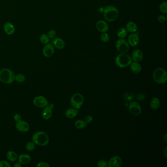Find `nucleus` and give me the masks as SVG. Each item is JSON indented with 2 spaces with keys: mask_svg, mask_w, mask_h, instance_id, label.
Instances as JSON below:
<instances>
[{
  "mask_svg": "<svg viewBox=\"0 0 167 167\" xmlns=\"http://www.w3.org/2000/svg\"><path fill=\"white\" fill-rule=\"evenodd\" d=\"M132 61L131 57L127 54H119L116 57L115 63L121 68H126L129 66Z\"/></svg>",
  "mask_w": 167,
  "mask_h": 167,
  "instance_id": "obj_4",
  "label": "nucleus"
},
{
  "mask_svg": "<svg viewBox=\"0 0 167 167\" xmlns=\"http://www.w3.org/2000/svg\"><path fill=\"white\" fill-rule=\"evenodd\" d=\"M122 165V160L119 156H115L111 158L107 163L108 167H121Z\"/></svg>",
  "mask_w": 167,
  "mask_h": 167,
  "instance_id": "obj_13",
  "label": "nucleus"
},
{
  "mask_svg": "<svg viewBox=\"0 0 167 167\" xmlns=\"http://www.w3.org/2000/svg\"><path fill=\"white\" fill-rule=\"evenodd\" d=\"M47 106H48L51 109H54V104H48Z\"/></svg>",
  "mask_w": 167,
  "mask_h": 167,
  "instance_id": "obj_42",
  "label": "nucleus"
},
{
  "mask_svg": "<svg viewBox=\"0 0 167 167\" xmlns=\"http://www.w3.org/2000/svg\"><path fill=\"white\" fill-rule=\"evenodd\" d=\"M16 128L18 131L21 132H26L29 131V123L25 121L21 120L17 121L16 124Z\"/></svg>",
  "mask_w": 167,
  "mask_h": 167,
  "instance_id": "obj_11",
  "label": "nucleus"
},
{
  "mask_svg": "<svg viewBox=\"0 0 167 167\" xmlns=\"http://www.w3.org/2000/svg\"><path fill=\"white\" fill-rule=\"evenodd\" d=\"M166 17L164 15H160L158 17V21L159 22L161 23L164 22L165 21H166Z\"/></svg>",
  "mask_w": 167,
  "mask_h": 167,
  "instance_id": "obj_37",
  "label": "nucleus"
},
{
  "mask_svg": "<svg viewBox=\"0 0 167 167\" xmlns=\"http://www.w3.org/2000/svg\"><path fill=\"white\" fill-rule=\"evenodd\" d=\"M134 95L131 93H126L124 95V99L127 101H132L134 99Z\"/></svg>",
  "mask_w": 167,
  "mask_h": 167,
  "instance_id": "obj_32",
  "label": "nucleus"
},
{
  "mask_svg": "<svg viewBox=\"0 0 167 167\" xmlns=\"http://www.w3.org/2000/svg\"><path fill=\"white\" fill-rule=\"evenodd\" d=\"M159 10L162 13L166 14L167 13V3L166 1H162L159 6Z\"/></svg>",
  "mask_w": 167,
  "mask_h": 167,
  "instance_id": "obj_29",
  "label": "nucleus"
},
{
  "mask_svg": "<svg viewBox=\"0 0 167 167\" xmlns=\"http://www.w3.org/2000/svg\"><path fill=\"white\" fill-rule=\"evenodd\" d=\"M97 166L99 167H107V162L104 160H99L97 163Z\"/></svg>",
  "mask_w": 167,
  "mask_h": 167,
  "instance_id": "obj_34",
  "label": "nucleus"
},
{
  "mask_svg": "<svg viewBox=\"0 0 167 167\" xmlns=\"http://www.w3.org/2000/svg\"><path fill=\"white\" fill-rule=\"evenodd\" d=\"M129 110L131 114L134 115H139L142 112L141 105L139 103L136 101H132L129 106Z\"/></svg>",
  "mask_w": 167,
  "mask_h": 167,
  "instance_id": "obj_8",
  "label": "nucleus"
},
{
  "mask_svg": "<svg viewBox=\"0 0 167 167\" xmlns=\"http://www.w3.org/2000/svg\"><path fill=\"white\" fill-rule=\"evenodd\" d=\"M96 28L99 32L104 33L109 30V26L105 21L99 20L96 24Z\"/></svg>",
  "mask_w": 167,
  "mask_h": 167,
  "instance_id": "obj_14",
  "label": "nucleus"
},
{
  "mask_svg": "<svg viewBox=\"0 0 167 167\" xmlns=\"http://www.w3.org/2000/svg\"><path fill=\"white\" fill-rule=\"evenodd\" d=\"M52 114H53V109H51L48 106H47L44 108L42 111V117L44 120H47L51 117Z\"/></svg>",
  "mask_w": 167,
  "mask_h": 167,
  "instance_id": "obj_19",
  "label": "nucleus"
},
{
  "mask_svg": "<svg viewBox=\"0 0 167 167\" xmlns=\"http://www.w3.org/2000/svg\"><path fill=\"white\" fill-rule=\"evenodd\" d=\"M15 73L8 68H4L0 70V81L6 84L13 83L15 81Z\"/></svg>",
  "mask_w": 167,
  "mask_h": 167,
  "instance_id": "obj_2",
  "label": "nucleus"
},
{
  "mask_svg": "<svg viewBox=\"0 0 167 167\" xmlns=\"http://www.w3.org/2000/svg\"><path fill=\"white\" fill-rule=\"evenodd\" d=\"M48 35L50 38L54 39L57 35V32L54 29H51L48 32Z\"/></svg>",
  "mask_w": 167,
  "mask_h": 167,
  "instance_id": "obj_33",
  "label": "nucleus"
},
{
  "mask_svg": "<svg viewBox=\"0 0 167 167\" xmlns=\"http://www.w3.org/2000/svg\"><path fill=\"white\" fill-rule=\"evenodd\" d=\"M11 165L10 163L7 161L3 160L0 161V167H10Z\"/></svg>",
  "mask_w": 167,
  "mask_h": 167,
  "instance_id": "obj_35",
  "label": "nucleus"
},
{
  "mask_svg": "<svg viewBox=\"0 0 167 167\" xmlns=\"http://www.w3.org/2000/svg\"><path fill=\"white\" fill-rule=\"evenodd\" d=\"M53 45L54 47L57 49H63L65 46V42L62 39L60 38H54L53 41Z\"/></svg>",
  "mask_w": 167,
  "mask_h": 167,
  "instance_id": "obj_18",
  "label": "nucleus"
},
{
  "mask_svg": "<svg viewBox=\"0 0 167 167\" xmlns=\"http://www.w3.org/2000/svg\"><path fill=\"white\" fill-rule=\"evenodd\" d=\"M116 48L121 54H127L129 50V45L124 39H119L116 43Z\"/></svg>",
  "mask_w": 167,
  "mask_h": 167,
  "instance_id": "obj_7",
  "label": "nucleus"
},
{
  "mask_svg": "<svg viewBox=\"0 0 167 167\" xmlns=\"http://www.w3.org/2000/svg\"><path fill=\"white\" fill-rule=\"evenodd\" d=\"M84 102L83 96L80 93L74 94L70 100L71 104L74 108L79 110L80 109Z\"/></svg>",
  "mask_w": 167,
  "mask_h": 167,
  "instance_id": "obj_6",
  "label": "nucleus"
},
{
  "mask_svg": "<svg viewBox=\"0 0 167 167\" xmlns=\"http://www.w3.org/2000/svg\"><path fill=\"white\" fill-rule=\"evenodd\" d=\"M32 140L36 145L45 146L49 142V137L48 134L44 131H38L32 136Z\"/></svg>",
  "mask_w": 167,
  "mask_h": 167,
  "instance_id": "obj_3",
  "label": "nucleus"
},
{
  "mask_svg": "<svg viewBox=\"0 0 167 167\" xmlns=\"http://www.w3.org/2000/svg\"><path fill=\"white\" fill-rule=\"evenodd\" d=\"M21 118H22L21 115L19 114H15L13 116V119H14V121L16 122L19 121L21 120Z\"/></svg>",
  "mask_w": 167,
  "mask_h": 167,
  "instance_id": "obj_39",
  "label": "nucleus"
},
{
  "mask_svg": "<svg viewBox=\"0 0 167 167\" xmlns=\"http://www.w3.org/2000/svg\"><path fill=\"white\" fill-rule=\"evenodd\" d=\"M50 39L48 35L45 34V33H43L40 36V41L42 44L45 45L49 43L50 41Z\"/></svg>",
  "mask_w": 167,
  "mask_h": 167,
  "instance_id": "obj_28",
  "label": "nucleus"
},
{
  "mask_svg": "<svg viewBox=\"0 0 167 167\" xmlns=\"http://www.w3.org/2000/svg\"><path fill=\"white\" fill-rule=\"evenodd\" d=\"M130 68L131 71L135 74H139L142 71L141 64L138 62H132L130 64Z\"/></svg>",
  "mask_w": 167,
  "mask_h": 167,
  "instance_id": "obj_20",
  "label": "nucleus"
},
{
  "mask_svg": "<svg viewBox=\"0 0 167 167\" xmlns=\"http://www.w3.org/2000/svg\"><path fill=\"white\" fill-rule=\"evenodd\" d=\"M139 36L138 32L132 33L128 37L127 42L131 47H136L139 43Z\"/></svg>",
  "mask_w": 167,
  "mask_h": 167,
  "instance_id": "obj_12",
  "label": "nucleus"
},
{
  "mask_svg": "<svg viewBox=\"0 0 167 167\" xmlns=\"http://www.w3.org/2000/svg\"><path fill=\"white\" fill-rule=\"evenodd\" d=\"M126 29L130 33H134L137 31L138 27L135 23L129 22L126 25Z\"/></svg>",
  "mask_w": 167,
  "mask_h": 167,
  "instance_id": "obj_22",
  "label": "nucleus"
},
{
  "mask_svg": "<svg viewBox=\"0 0 167 167\" xmlns=\"http://www.w3.org/2000/svg\"><path fill=\"white\" fill-rule=\"evenodd\" d=\"M78 110L75 108H70L67 109L65 112V116L69 119H72L77 116Z\"/></svg>",
  "mask_w": 167,
  "mask_h": 167,
  "instance_id": "obj_21",
  "label": "nucleus"
},
{
  "mask_svg": "<svg viewBox=\"0 0 167 167\" xmlns=\"http://www.w3.org/2000/svg\"><path fill=\"white\" fill-rule=\"evenodd\" d=\"M145 95L143 94H139V95H138V96H137V99L138 101H142L143 99H145Z\"/></svg>",
  "mask_w": 167,
  "mask_h": 167,
  "instance_id": "obj_40",
  "label": "nucleus"
},
{
  "mask_svg": "<svg viewBox=\"0 0 167 167\" xmlns=\"http://www.w3.org/2000/svg\"><path fill=\"white\" fill-rule=\"evenodd\" d=\"M160 105V99L158 98L155 97L151 99L150 102V107L153 110H157L158 109Z\"/></svg>",
  "mask_w": 167,
  "mask_h": 167,
  "instance_id": "obj_23",
  "label": "nucleus"
},
{
  "mask_svg": "<svg viewBox=\"0 0 167 167\" xmlns=\"http://www.w3.org/2000/svg\"><path fill=\"white\" fill-rule=\"evenodd\" d=\"M3 28H4V30L5 33L9 35H13L15 32V26L12 23L10 22L4 24Z\"/></svg>",
  "mask_w": 167,
  "mask_h": 167,
  "instance_id": "obj_16",
  "label": "nucleus"
},
{
  "mask_svg": "<svg viewBox=\"0 0 167 167\" xmlns=\"http://www.w3.org/2000/svg\"><path fill=\"white\" fill-rule=\"evenodd\" d=\"M14 167H22V164H21V163H19V162H16V163H14Z\"/></svg>",
  "mask_w": 167,
  "mask_h": 167,
  "instance_id": "obj_41",
  "label": "nucleus"
},
{
  "mask_svg": "<svg viewBox=\"0 0 167 167\" xmlns=\"http://www.w3.org/2000/svg\"><path fill=\"white\" fill-rule=\"evenodd\" d=\"M17 160L21 164L26 165L30 163L32 160V157L28 154L22 153L18 156Z\"/></svg>",
  "mask_w": 167,
  "mask_h": 167,
  "instance_id": "obj_17",
  "label": "nucleus"
},
{
  "mask_svg": "<svg viewBox=\"0 0 167 167\" xmlns=\"http://www.w3.org/2000/svg\"><path fill=\"white\" fill-rule=\"evenodd\" d=\"M54 50L55 48L52 44H46L43 47L42 51L43 55L47 58L52 57L54 53Z\"/></svg>",
  "mask_w": 167,
  "mask_h": 167,
  "instance_id": "obj_10",
  "label": "nucleus"
},
{
  "mask_svg": "<svg viewBox=\"0 0 167 167\" xmlns=\"http://www.w3.org/2000/svg\"><path fill=\"white\" fill-rule=\"evenodd\" d=\"M153 79L156 83L164 84L167 81V72L163 68H156L153 73Z\"/></svg>",
  "mask_w": 167,
  "mask_h": 167,
  "instance_id": "obj_5",
  "label": "nucleus"
},
{
  "mask_svg": "<svg viewBox=\"0 0 167 167\" xmlns=\"http://www.w3.org/2000/svg\"><path fill=\"white\" fill-rule=\"evenodd\" d=\"M15 81L18 83H23L26 81V77L22 74H18L15 76Z\"/></svg>",
  "mask_w": 167,
  "mask_h": 167,
  "instance_id": "obj_27",
  "label": "nucleus"
},
{
  "mask_svg": "<svg viewBox=\"0 0 167 167\" xmlns=\"http://www.w3.org/2000/svg\"><path fill=\"white\" fill-rule=\"evenodd\" d=\"M104 17L106 21L112 22L115 21L119 16V10L113 6H108L104 8Z\"/></svg>",
  "mask_w": 167,
  "mask_h": 167,
  "instance_id": "obj_1",
  "label": "nucleus"
},
{
  "mask_svg": "<svg viewBox=\"0 0 167 167\" xmlns=\"http://www.w3.org/2000/svg\"><path fill=\"white\" fill-rule=\"evenodd\" d=\"M37 167H50V165L48 163H46L45 162H40L38 163L36 165Z\"/></svg>",
  "mask_w": 167,
  "mask_h": 167,
  "instance_id": "obj_36",
  "label": "nucleus"
},
{
  "mask_svg": "<svg viewBox=\"0 0 167 167\" xmlns=\"http://www.w3.org/2000/svg\"><path fill=\"white\" fill-rule=\"evenodd\" d=\"M144 57L143 53L139 49L134 50L131 54V58L135 62H139L142 61Z\"/></svg>",
  "mask_w": 167,
  "mask_h": 167,
  "instance_id": "obj_15",
  "label": "nucleus"
},
{
  "mask_svg": "<svg viewBox=\"0 0 167 167\" xmlns=\"http://www.w3.org/2000/svg\"><path fill=\"white\" fill-rule=\"evenodd\" d=\"M33 102L35 106L39 108L45 107L49 104L48 99L43 96L35 97L33 99Z\"/></svg>",
  "mask_w": 167,
  "mask_h": 167,
  "instance_id": "obj_9",
  "label": "nucleus"
},
{
  "mask_svg": "<svg viewBox=\"0 0 167 167\" xmlns=\"http://www.w3.org/2000/svg\"><path fill=\"white\" fill-rule=\"evenodd\" d=\"M7 158L10 162H15L18 159V155L17 153L13 151H8L7 153Z\"/></svg>",
  "mask_w": 167,
  "mask_h": 167,
  "instance_id": "obj_24",
  "label": "nucleus"
},
{
  "mask_svg": "<svg viewBox=\"0 0 167 167\" xmlns=\"http://www.w3.org/2000/svg\"><path fill=\"white\" fill-rule=\"evenodd\" d=\"M35 144L33 142V141H30L26 143V150L29 152H32L34 151L35 148Z\"/></svg>",
  "mask_w": 167,
  "mask_h": 167,
  "instance_id": "obj_30",
  "label": "nucleus"
},
{
  "mask_svg": "<svg viewBox=\"0 0 167 167\" xmlns=\"http://www.w3.org/2000/svg\"><path fill=\"white\" fill-rule=\"evenodd\" d=\"M87 126V123L85 121L79 120L76 121L75 123V126L76 129H85Z\"/></svg>",
  "mask_w": 167,
  "mask_h": 167,
  "instance_id": "obj_25",
  "label": "nucleus"
},
{
  "mask_svg": "<svg viewBox=\"0 0 167 167\" xmlns=\"http://www.w3.org/2000/svg\"><path fill=\"white\" fill-rule=\"evenodd\" d=\"M101 40L103 42L106 43L107 42L109 41L110 40V37L108 34L107 32H104V33H102L101 36Z\"/></svg>",
  "mask_w": 167,
  "mask_h": 167,
  "instance_id": "obj_31",
  "label": "nucleus"
},
{
  "mask_svg": "<svg viewBox=\"0 0 167 167\" xmlns=\"http://www.w3.org/2000/svg\"><path fill=\"white\" fill-rule=\"evenodd\" d=\"M93 118L91 115H88L85 118V121L88 124L89 123H91L93 121Z\"/></svg>",
  "mask_w": 167,
  "mask_h": 167,
  "instance_id": "obj_38",
  "label": "nucleus"
},
{
  "mask_svg": "<svg viewBox=\"0 0 167 167\" xmlns=\"http://www.w3.org/2000/svg\"><path fill=\"white\" fill-rule=\"evenodd\" d=\"M127 35V31L126 29L121 28L119 29L117 32V36L120 39H124L126 38Z\"/></svg>",
  "mask_w": 167,
  "mask_h": 167,
  "instance_id": "obj_26",
  "label": "nucleus"
}]
</instances>
